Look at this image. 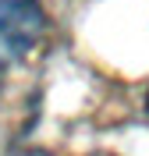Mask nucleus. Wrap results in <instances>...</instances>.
Wrapping results in <instances>:
<instances>
[{
	"mask_svg": "<svg viewBox=\"0 0 149 156\" xmlns=\"http://www.w3.org/2000/svg\"><path fill=\"white\" fill-rule=\"evenodd\" d=\"M46 36V11L39 0H0V75L25 60Z\"/></svg>",
	"mask_w": 149,
	"mask_h": 156,
	"instance_id": "obj_1",
	"label": "nucleus"
}]
</instances>
